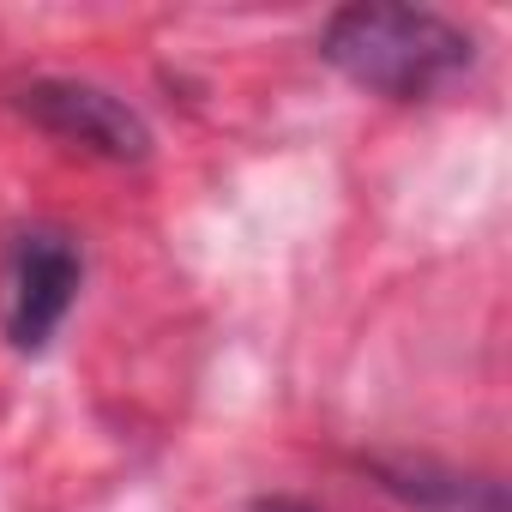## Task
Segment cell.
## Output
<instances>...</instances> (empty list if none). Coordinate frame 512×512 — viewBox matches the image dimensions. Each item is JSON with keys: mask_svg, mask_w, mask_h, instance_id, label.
<instances>
[{"mask_svg": "<svg viewBox=\"0 0 512 512\" xmlns=\"http://www.w3.org/2000/svg\"><path fill=\"white\" fill-rule=\"evenodd\" d=\"M253 512H314V506H302V500H260Z\"/></svg>", "mask_w": 512, "mask_h": 512, "instance_id": "5b68a950", "label": "cell"}, {"mask_svg": "<svg viewBox=\"0 0 512 512\" xmlns=\"http://www.w3.org/2000/svg\"><path fill=\"white\" fill-rule=\"evenodd\" d=\"M79 278H85V260L61 229L13 235L7 266H0V326H7V344L37 356L61 332V320L79 296Z\"/></svg>", "mask_w": 512, "mask_h": 512, "instance_id": "7a4b0ae2", "label": "cell"}, {"mask_svg": "<svg viewBox=\"0 0 512 512\" xmlns=\"http://www.w3.org/2000/svg\"><path fill=\"white\" fill-rule=\"evenodd\" d=\"M386 488L416 500V506H434V512H500V494L494 488H470V476H440L428 464H380Z\"/></svg>", "mask_w": 512, "mask_h": 512, "instance_id": "277c9868", "label": "cell"}, {"mask_svg": "<svg viewBox=\"0 0 512 512\" xmlns=\"http://www.w3.org/2000/svg\"><path fill=\"white\" fill-rule=\"evenodd\" d=\"M19 115L37 121L43 133H55L61 145L103 157V163H145L151 157L145 115L91 79H37L19 91Z\"/></svg>", "mask_w": 512, "mask_h": 512, "instance_id": "3957f363", "label": "cell"}, {"mask_svg": "<svg viewBox=\"0 0 512 512\" xmlns=\"http://www.w3.org/2000/svg\"><path fill=\"white\" fill-rule=\"evenodd\" d=\"M320 61L374 97L416 103L458 85L476 67V43L428 7H344L320 31Z\"/></svg>", "mask_w": 512, "mask_h": 512, "instance_id": "6da1fadb", "label": "cell"}]
</instances>
